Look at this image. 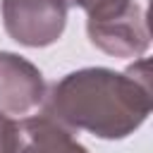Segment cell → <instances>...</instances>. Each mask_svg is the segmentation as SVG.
Segmentation results:
<instances>
[{
	"mask_svg": "<svg viewBox=\"0 0 153 153\" xmlns=\"http://www.w3.org/2000/svg\"><path fill=\"white\" fill-rule=\"evenodd\" d=\"M24 141L22 122L0 112V153H19Z\"/></svg>",
	"mask_w": 153,
	"mask_h": 153,
	"instance_id": "7",
	"label": "cell"
},
{
	"mask_svg": "<svg viewBox=\"0 0 153 153\" xmlns=\"http://www.w3.org/2000/svg\"><path fill=\"white\" fill-rule=\"evenodd\" d=\"M41 108L67 129H84L108 141L127 139L153 110L151 62L136 57L124 72L108 67L69 72L45 91Z\"/></svg>",
	"mask_w": 153,
	"mask_h": 153,
	"instance_id": "1",
	"label": "cell"
},
{
	"mask_svg": "<svg viewBox=\"0 0 153 153\" xmlns=\"http://www.w3.org/2000/svg\"><path fill=\"white\" fill-rule=\"evenodd\" d=\"M45 79L41 69L17 53L0 50V112L22 117L43 105Z\"/></svg>",
	"mask_w": 153,
	"mask_h": 153,
	"instance_id": "4",
	"label": "cell"
},
{
	"mask_svg": "<svg viewBox=\"0 0 153 153\" xmlns=\"http://www.w3.org/2000/svg\"><path fill=\"white\" fill-rule=\"evenodd\" d=\"M24 141L19 153H88L65 124L55 122L48 115H36L22 120Z\"/></svg>",
	"mask_w": 153,
	"mask_h": 153,
	"instance_id": "5",
	"label": "cell"
},
{
	"mask_svg": "<svg viewBox=\"0 0 153 153\" xmlns=\"http://www.w3.org/2000/svg\"><path fill=\"white\" fill-rule=\"evenodd\" d=\"M131 0H67L69 7H79L86 12L88 19H108L112 14H120Z\"/></svg>",
	"mask_w": 153,
	"mask_h": 153,
	"instance_id": "6",
	"label": "cell"
},
{
	"mask_svg": "<svg viewBox=\"0 0 153 153\" xmlns=\"http://www.w3.org/2000/svg\"><path fill=\"white\" fill-rule=\"evenodd\" d=\"M67 10V0H0L5 31L26 48L55 43L65 31Z\"/></svg>",
	"mask_w": 153,
	"mask_h": 153,
	"instance_id": "2",
	"label": "cell"
},
{
	"mask_svg": "<svg viewBox=\"0 0 153 153\" xmlns=\"http://www.w3.org/2000/svg\"><path fill=\"white\" fill-rule=\"evenodd\" d=\"M86 33L91 45L112 57H143L151 45V31L146 10L139 2H129L120 14L108 19H86Z\"/></svg>",
	"mask_w": 153,
	"mask_h": 153,
	"instance_id": "3",
	"label": "cell"
}]
</instances>
